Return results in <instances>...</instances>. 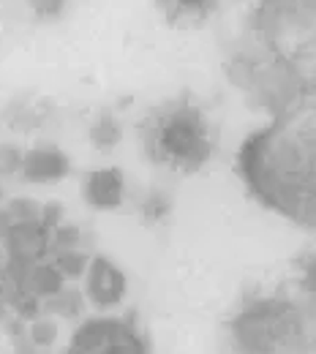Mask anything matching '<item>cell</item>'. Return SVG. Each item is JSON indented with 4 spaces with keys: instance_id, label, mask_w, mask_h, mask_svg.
<instances>
[{
    "instance_id": "cell-1",
    "label": "cell",
    "mask_w": 316,
    "mask_h": 354,
    "mask_svg": "<svg viewBox=\"0 0 316 354\" xmlns=\"http://www.w3.org/2000/svg\"><path fill=\"white\" fill-rule=\"evenodd\" d=\"M316 109L303 98L272 129L257 136L243 156L245 175L257 194L275 210L314 223L316 213Z\"/></svg>"
},
{
    "instance_id": "cell-2",
    "label": "cell",
    "mask_w": 316,
    "mask_h": 354,
    "mask_svg": "<svg viewBox=\"0 0 316 354\" xmlns=\"http://www.w3.org/2000/svg\"><path fill=\"white\" fill-rule=\"evenodd\" d=\"M145 147L156 164L172 172H194L213 150L207 118L194 104H169L147 120Z\"/></svg>"
},
{
    "instance_id": "cell-3",
    "label": "cell",
    "mask_w": 316,
    "mask_h": 354,
    "mask_svg": "<svg viewBox=\"0 0 316 354\" xmlns=\"http://www.w3.org/2000/svg\"><path fill=\"white\" fill-rule=\"evenodd\" d=\"M268 33L281 57L303 71H314V0H272Z\"/></svg>"
},
{
    "instance_id": "cell-4",
    "label": "cell",
    "mask_w": 316,
    "mask_h": 354,
    "mask_svg": "<svg viewBox=\"0 0 316 354\" xmlns=\"http://www.w3.org/2000/svg\"><path fill=\"white\" fill-rule=\"evenodd\" d=\"M158 6L175 25H202L221 8V0H158Z\"/></svg>"
}]
</instances>
